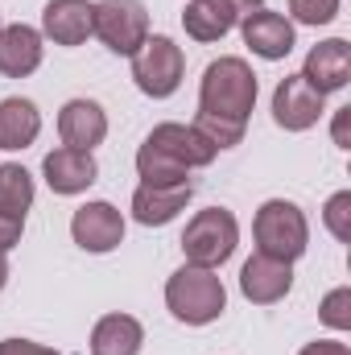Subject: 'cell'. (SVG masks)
<instances>
[{
  "label": "cell",
  "instance_id": "obj_22",
  "mask_svg": "<svg viewBox=\"0 0 351 355\" xmlns=\"http://www.w3.org/2000/svg\"><path fill=\"white\" fill-rule=\"evenodd\" d=\"M137 174L145 186H178V182H190V170L186 166H178L170 153H162L157 145H141L137 149Z\"/></svg>",
  "mask_w": 351,
  "mask_h": 355
},
{
  "label": "cell",
  "instance_id": "obj_23",
  "mask_svg": "<svg viewBox=\"0 0 351 355\" xmlns=\"http://www.w3.org/2000/svg\"><path fill=\"white\" fill-rule=\"evenodd\" d=\"M190 128H194L211 149H236V145L244 141L248 120H228V116H207V112H198Z\"/></svg>",
  "mask_w": 351,
  "mask_h": 355
},
{
  "label": "cell",
  "instance_id": "obj_6",
  "mask_svg": "<svg viewBox=\"0 0 351 355\" xmlns=\"http://www.w3.org/2000/svg\"><path fill=\"white\" fill-rule=\"evenodd\" d=\"M95 37L112 54L132 58L149 37V8L141 0H99L95 4Z\"/></svg>",
  "mask_w": 351,
  "mask_h": 355
},
{
  "label": "cell",
  "instance_id": "obj_14",
  "mask_svg": "<svg viewBox=\"0 0 351 355\" xmlns=\"http://www.w3.org/2000/svg\"><path fill=\"white\" fill-rule=\"evenodd\" d=\"M58 137H62L67 149H87L91 153L108 137V112L95 99H71L58 112Z\"/></svg>",
  "mask_w": 351,
  "mask_h": 355
},
{
  "label": "cell",
  "instance_id": "obj_11",
  "mask_svg": "<svg viewBox=\"0 0 351 355\" xmlns=\"http://www.w3.org/2000/svg\"><path fill=\"white\" fill-rule=\"evenodd\" d=\"M302 79L318 95H331V91H343L351 83V46L343 37H331V42H318L310 54H306V67H302Z\"/></svg>",
  "mask_w": 351,
  "mask_h": 355
},
{
  "label": "cell",
  "instance_id": "obj_1",
  "mask_svg": "<svg viewBox=\"0 0 351 355\" xmlns=\"http://www.w3.org/2000/svg\"><path fill=\"white\" fill-rule=\"evenodd\" d=\"M252 103H257V75L244 58H215L203 71L198 112L228 116V120H248Z\"/></svg>",
  "mask_w": 351,
  "mask_h": 355
},
{
  "label": "cell",
  "instance_id": "obj_27",
  "mask_svg": "<svg viewBox=\"0 0 351 355\" xmlns=\"http://www.w3.org/2000/svg\"><path fill=\"white\" fill-rule=\"evenodd\" d=\"M21 232H25V219H12V215H0V252L17 248L21 244Z\"/></svg>",
  "mask_w": 351,
  "mask_h": 355
},
{
  "label": "cell",
  "instance_id": "obj_13",
  "mask_svg": "<svg viewBox=\"0 0 351 355\" xmlns=\"http://www.w3.org/2000/svg\"><path fill=\"white\" fill-rule=\"evenodd\" d=\"M244 29V46H252V54L264 58V62H281L298 42H293V25L281 17V12H268V8H257L240 21Z\"/></svg>",
  "mask_w": 351,
  "mask_h": 355
},
{
  "label": "cell",
  "instance_id": "obj_15",
  "mask_svg": "<svg viewBox=\"0 0 351 355\" xmlns=\"http://www.w3.org/2000/svg\"><path fill=\"white\" fill-rule=\"evenodd\" d=\"M190 198H194L190 182H178V186H145L141 182L132 194V219L145 227H166L170 219H178V211H186Z\"/></svg>",
  "mask_w": 351,
  "mask_h": 355
},
{
  "label": "cell",
  "instance_id": "obj_32",
  "mask_svg": "<svg viewBox=\"0 0 351 355\" xmlns=\"http://www.w3.org/2000/svg\"><path fill=\"white\" fill-rule=\"evenodd\" d=\"M0 29H4V25H0Z\"/></svg>",
  "mask_w": 351,
  "mask_h": 355
},
{
  "label": "cell",
  "instance_id": "obj_5",
  "mask_svg": "<svg viewBox=\"0 0 351 355\" xmlns=\"http://www.w3.org/2000/svg\"><path fill=\"white\" fill-rule=\"evenodd\" d=\"M186 75V54L174 46V37H145V46L132 54V79L149 99H170L182 87Z\"/></svg>",
  "mask_w": 351,
  "mask_h": 355
},
{
  "label": "cell",
  "instance_id": "obj_29",
  "mask_svg": "<svg viewBox=\"0 0 351 355\" xmlns=\"http://www.w3.org/2000/svg\"><path fill=\"white\" fill-rule=\"evenodd\" d=\"M298 355H351V347L339 339H318V343H306Z\"/></svg>",
  "mask_w": 351,
  "mask_h": 355
},
{
  "label": "cell",
  "instance_id": "obj_19",
  "mask_svg": "<svg viewBox=\"0 0 351 355\" xmlns=\"http://www.w3.org/2000/svg\"><path fill=\"white\" fill-rule=\"evenodd\" d=\"M42 132V112L33 99H0V149L4 153H17V149H29Z\"/></svg>",
  "mask_w": 351,
  "mask_h": 355
},
{
  "label": "cell",
  "instance_id": "obj_4",
  "mask_svg": "<svg viewBox=\"0 0 351 355\" xmlns=\"http://www.w3.org/2000/svg\"><path fill=\"white\" fill-rule=\"evenodd\" d=\"M240 244V223L232 211L223 207H207L198 211L186 232H182V252H186V265H198V268H219L232 261Z\"/></svg>",
  "mask_w": 351,
  "mask_h": 355
},
{
  "label": "cell",
  "instance_id": "obj_7",
  "mask_svg": "<svg viewBox=\"0 0 351 355\" xmlns=\"http://www.w3.org/2000/svg\"><path fill=\"white\" fill-rule=\"evenodd\" d=\"M257 8L261 0H190L182 12V25L194 42H219Z\"/></svg>",
  "mask_w": 351,
  "mask_h": 355
},
{
  "label": "cell",
  "instance_id": "obj_10",
  "mask_svg": "<svg viewBox=\"0 0 351 355\" xmlns=\"http://www.w3.org/2000/svg\"><path fill=\"white\" fill-rule=\"evenodd\" d=\"M289 289H293V265H285V261H273V257L257 252V257H248L244 268H240V293L252 306H273Z\"/></svg>",
  "mask_w": 351,
  "mask_h": 355
},
{
  "label": "cell",
  "instance_id": "obj_30",
  "mask_svg": "<svg viewBox=\"0 0 351 355\" xmlns=\"http://www.w3.org/2000/svg\"><path fill=\"white\" fill-rule=\"evenodd\" d=\"M348 120H351V107H339V116H335V145H339V149H351V141H348Z\"/></svg>",
  "mask_w": 351,
  "mask_h": 355
},
{
  "label": "cell",
  "instance_id": "obj_31",
  "mask_svg": "<svg viewBox=\"0 0 351 355\" xmlns=\"http://www.w3.org/2000/svg\"><path fill=\"white\" fill-rule=\"evenodd\" d=\"M8 285V261H4V252H0V289Z\"/></svg>",
  "mask_w": 351,
  "mask_h": 355
},
{
  "label": "cell",
  "instance_id": "obj_16",
  "mask_svg": "<svg viewBox=\"0 0 351 355\" xmlns=\"http://www.w3.org/2000/svg\"><path fill=\"white\" fill-rule=\"evenodd\" d=\"M42 174H46L54 194H83L91 182L99 178V166H95V157H91L87 149H67L62 145V149L46 153Z\"/></svg>",
  "mask_w": 351,
  "mask_h": 355
},
{
  "label": "cell",
  "instance_id": "obj_2",
  "mask_svg": "<svg viewBox=\"0 0 351 355\" xmlns=\"http://www.w3.org/2000/svg\"><path fill=\"white\" fill-rule=\"evenodd\" d=\"M166 306L178 322L186 327H207L228 310V289L215 277V268H198V265H182L166 281Z\"/></svg>",
  "mask_w": 351,
  "mask_h": 355
},
{
  "label": "cell",
  "instance_id": "obj_21",
  "mask_svg": "<svg viewBox=\"0 0 351 355\" xmlns=\"http://www.w3.org/2000/svg\"><path fill=\"white\" fill-rule=\"evenodd\" d=\"M33 207V174L17 162L0 166V215L25 219V211Z\"/></svg>",
  "mask_w": 351,
  "mask_h": 355
},
{
  "label": "cell",
  "instance_id": "obj_17",
  "mask_svg": "<svg viewBox=\"0 0 351 355\" xmlns=\"http://www.w3.org/2000/svg\"><path fill=\"white\" fill-rule=\"evenodd\" d=\"M42 67V33L33 25H4L0 29V75L25 79Z\"/></svg>",
  "mask_w": 351,
  "mask_h": 355
},
{
  "label": "cell",
  "instance_id": "obj_9",
  "mask_svg": "<svg viewBox=\"0 0 351 355\" xmlns=\"http://www.w3.org/2000/svg\"><path fill=\"white\" fill-rule=\"evenodd\" d=\"M71 236H75V244H79L83 252L103 257V252L120 248V240H124V215H120L112 202H87V207L75 211Z\"/></svg>",
  "mask_w": 351,
  "mask_h": 355
},
{
  "label": "cell",
  "instance_id": "obj_26",
  "mask_svg": "<svg viewBox=\"0 0 351 355\" xmlns=\"http://www.w3.org/2000/svg\"><path fill=\"white\" fill-rule=\"evenodd\" d=\"M289 17L298 25H331L339 17V0H289Z\"/></svg>",
  "mask_w": 351,
  "mask_h": 355
},
{
  "label": "cell",
  "instance_id": "obj_28",
  "mask_svg": "<svg viewBox=\"0 0 351 355\" xmlns=\"http://www.w3.org/2000/svg\"><path fill=\"white\" fill-rule=\"evenodd\" d=\"M0 355H58L54 347H42V343H29V339H4Z\"/></svg>",
  "mask_w": 351,
  "mask_h": 355
},
{
  "label": "cell",
  "instance_id": "obj_3",
  "mask_svg": "<svg viewBox=\"0 0 351 355\" xmlns=\"http://www.w3.org/2000/svg\"><path fill=\"white\" fill-rule=\"evenodd\" d=\"M252 236H257V252L273 257V261H285V265H293L310 248V223H306L302 207L289 198L264 202L252 219Z\"/></svg>",
  "mask_w": 351,
  "mask_h": 355
},
{
  "label": "cell",
  "instance_id": "obj_18",
  "mask_svg": "<svg viewBox=\"0 0 351 355\" xmlns=\"http://www.w3.org/2000/svg\"><path fill=\"white\" fill-rule=\"evenodd\" d=\"M145 141L157 145L162 153H170L178 166H186V170H203V166H211L215 153H219V149H211L190 124H174V120H170V124H157Z\"/></svg>",
  "mask_w": 351,
  "mask_h": 355
},
{
  "label": "cell",
  "instance_id": "obj_12",
  "mask_svg": "<svg viewBox=\"0 0 351 355\" xmlns=\"http://www.w3.org/2000/svg\"><path fill=\"white\" fill-rule=\"evenodd\" d=\"M42 33L54 46H83L95 33V4L87 0H50L42 12Z\"/></svg>",
  "mask_w": 351,
  "mask_h": 355
},
{
  "label": "cell",
  "instance_id": "obj_25",
  "mask_svg": "<svg viewBox=\"0 0 351 355\" xmlns=\"http://www.w3.org/2000/svg\"><path fill=\"white\" fill-rule=\"evenodd\" d=\"M323 219H327V232H331L339 244H348L351 240V190H339V194L327 198Z\"/></svg>",
  "mask_w": 351,
  "mask_h": 355
},
{
  "label": "cell",
  "instance_id": "obj_8",
  "mask_svg": "<svg viewBox=\"0 0 351 355\" xmlns=\"http://www.w3.org/2000/svg\"><path fill=\"white\" fill-rule=\"evenodd\" d=\"M323 99H327V95H318L302 75H285V79L277 83V91H273V120H277L285 132H306V128L318 124Z\"/></svg>",
  "mask_w": 351,
  "mask_h": 355
},
{
  "label": "cell",
  "instance_id": "obj_24",
  "mask_svg": "<svg viewBox=\"0 0 351 355\" xmlns=\"http://www.w3.org/2000/svg\"><path fill=\"white\" fill-rule=\"evenodd\" d=\"M318 318H323L331 331H351V289L348 285H339V289H331V293L323 297Z\"/></svg>",
  "mask_w": 351,
  "mask_h": 355
},
{
  "label": "cell",
  "instance_id": "obj_20",
  "mask_svg": "<svg viewBox=\"0 0 351 355\" xmlns=\"http://www.w3.org/2000/svg\"><path fill=\"white\" fill-rule=\"evenodd\" d=\"M145 327L132 314H103L91 331V355H141Z\"/></svg>",
  "mask_w": 351,
  "mask_h": 355
}]
</instances>
